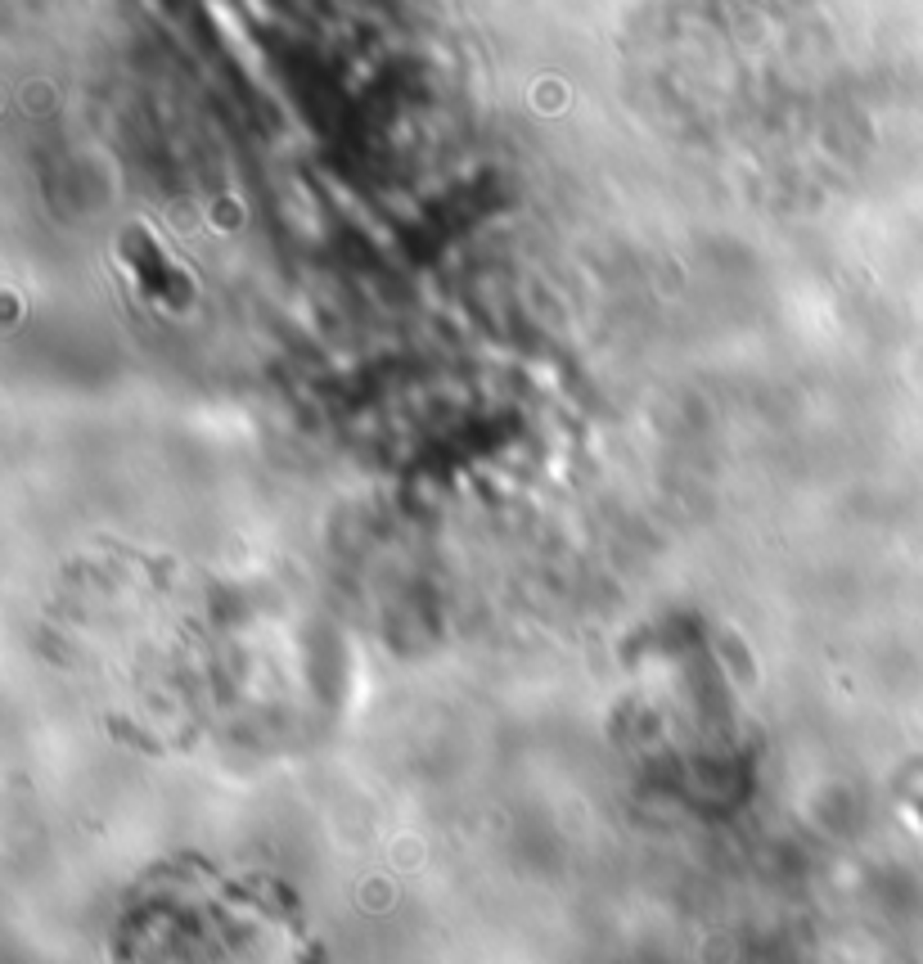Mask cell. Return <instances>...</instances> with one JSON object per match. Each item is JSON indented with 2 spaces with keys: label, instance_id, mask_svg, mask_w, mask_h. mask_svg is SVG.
Here are the masks:
<instances>
[{
  "label": "cell",
  "instance_id": "6da1fadb",
  "mask_svg": "<svg viewBox=\"0 0 923 964\" xmlns=\"http://www.w3.org/2000/svg\"><path fill=\"white\" fill-rule=\"evenodd\" d=\"M122 964H311V956L275 897L189 870L135 901Z\"/></svg>",
  "mask_w": 923,
  "mask_h": 964
}]
</instances>
